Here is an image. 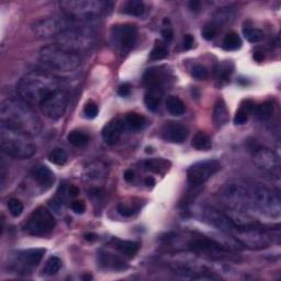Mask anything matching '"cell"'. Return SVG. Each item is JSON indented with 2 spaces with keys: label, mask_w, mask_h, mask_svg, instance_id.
I'll list each match as a JSON object with an SVG mask.
<instances>
[{
  "label": "cell",
  "mask_w": 281,
  "mask_h": 281,
  "mask_svg": "<svg viewBox=\"0 0 281 281\" xmlns=\"http://www.w3.org/2000/svg\"><path fill=\"white\" fill-rule=\"evenodd\" d=\"M0 122L31 136L39 134L41 131L40 119L24 100H3L0 105Z\"/></svg>",
  "instance_id": "cell-1"
},
{
  "label": "cell",
  "mask_w": 281,
  "mask_h": 281,
  "mask_svg": "<svg viewBox=\"0 0 281 281\" xmlns=\"http://www.w3.org/2000/svg\"><path fill=\"white\" fill-rule=\"evenodd\" d=\"M62 88V82L52 74L42 71H32L21 78L17 91L21 100L29 104H40L45 97Z\"/></svg>",
  "instance_id": "cell-2"
},
{
  "label": "cell",
  "mask_w": 281,
  "mask_h": 281,
  "mask_svg": "<svg viewBox=\"0 0 281 281\" xmlns=\"http://www.w3.org/2000/svg\"><path fill=\"white\" fill-rule=\"evenodd\" d=\"M0 146L6 155L16 159H27L36 152L32 136L0 122Z\"/></svg>",
  "instance_id": "cell-3"
},
{
  "label": "cell",
  "mask_w": 281,
  "mask_h": 281,
  "mask_svg": "<svg viewBox=\"0 0 281 281\" xmlns=\"http://www.w3.org/2000/svg\"><path fill=\"white\" fill-rule=\"evenodd\" d=\"M62 13L74 24L98 19L101 16H107L111 12L113 4L100 0H65L59 2Z\"/></svg>",
  "instance_id": "cell-4"
},
{
  "label": "cell",
  "mask_w": 281,
  "mask_h": 281,
  "mask_svg": "<svg viewBox=\"0 0 281 281\" xmlns=\"http://www.w3.org/2000/svg\"><path fill=\"white\" fill-rule=\"evenodd\" d=\"M40 63L48 70L67 73L77 70L80 65L79 54L74 53L57 44L48 45L40 50Z\"/></svg>",
  "instance_id": "cell-5"
},
{
  "label": "cell",
  "mask_w": 281,
  "mask_h": 281,
  "mask_svg": "<svg viewBox=\"0 0 281 281\" xmlns=\"http://www.w3.org/2000/svg\"><path fill=\"white\" fill-rule=\"evenodd\" d=\"M95 41L96 34L89 26L73 25L57 36L56 44L74 53L80 54L93 48Z\"/></svg>",
  "instance_id": "cell-6"
},
{
  "label": "cell",
  "mask_w": 281,
  "mask_h": 281,
  "mask_svg": "<svg viewBox=\"0 0 281 281\" xmlns=\"http://www.w3.org/2000/svg\"><path fill=\"white\" fill-rule=\"evenodd\" d=\"M236 241L250 250H264L273 243V235L258 223L245 228H233L231 233Z\"/></svg>",
  "instance_id": "cell-7"
},
{
  "label": "cell",
  "mask_w": 281,
  "mask_h": 281,
  "mask_svg": "<svg viewBox=\"0 0 281 281\" xmlns=\"http://www.w3.org/2000/svg\"><path fill=\"white\" fill-rule=\"evenodd\" d=\"M221 199L229 210L247 212L253 209L252 188L243 182L228 183L221 192Z\"/></svg>",
  "instance_id": "cell-8"
},
{
  "label": "cell",
  "mask_w": 281,
  "mask_h": 281,
  "mask_svg": "<svg viewBox=\"0 0 281 281\" xmlns=\"http://www.w3.org/2000/svg\"><path fill=\"white\" fill-rule=\"evenodd\" d=\"M187 247L195 254L208 257L214 260L233 259L235 254L222 244L204 235H193L187 243Z\"/></svg>",
  "instance_id": "cell-9"
},
{
  "label": "cell",
  "mask_w": 281,
  "mask_h": 281,
  "mask_svg": "<svg viewBox=\"0 0 281 281\" xmlns=\"http://www.w3.org/2000/svg\"><path fill=\"white\" fill-rule=\"evenodd\" d=\"M253 209L269 218H279L281 214V199L279 193L266 187L252 188Z\"/></svg>",
  "instance_id": "cell-10"
},
{
  "label": "cell",
  "mask_w": 281,
  "mask_h": 281,
  "mask_svg": "<svg viewBox=\"0 0 281 281\" xmlns=\"http://www.w3.org/2000/svg\"><path fill=\"white\" fill-rule=\"evenodd\" d=\"M75 25L72 20L68 19L65 15H55L43 18L36 21L32 26V32L38 39H49V38H57V36Z\"/></svg>",
  "instance_id": "cell-11"
},
{
  "label": "cell",
  "mask_w": 281,
  "mask_h": 281,
  "mask_svg": "<svg viewBox=\"0 0 281 281\" xmlns=\"http://www.w3.org/2000/svg\"><path fill=\"white\" fill-rule=\"evenodd\" d=\"M55 228V219L51 212L40 206L32 212L25 224L24 231L32 236H48Z\"/></svg>",
  "instance_id": "cell-12"
},
{
  "label": "cell",
  "mask_w": 281,
  "mask_h": 281,
  "mask_svg": "<svg viewBox=\"0 0 281 281\" xmlns=\"http://www.w3.org/2000/svg\"><path fill=\"white\" fill-rule=\"evenodd\" d=\"M70 95L64 88H59L45 97L39 107L45 117L51 120H57L64 116Z\"/></svg>",
  "instance_id": "cell-13"
},
{
  "label": "cell",
  "mask_w": 281,
  "mask_h": 281,
  "mask_svg": "<svg viewBox=\"0 0 281 281\" xmlns=\"http://www.w3.org/2000/svg\"><path fill=\"white\" fill-rule=\"evenodd\" d=\"M221 168V164L216 159H206L191 165L187 170L188 182L192 187L201 186L206 180L218 173Z\"/></svg>",
  "instance_id": "cell-14"
},
{
  "label": "cell",
  "mask_w": 281,
  "mask_h": 281,
  "mask_svg": "<svg viewBox=\"0 0 281 281\" xmlns=\"http://www.w3.org/2000/svg\"><path fill=\"white\" fill-rule=\"evenodd\" d=\"M111 40L114 47L122 52L130 51L136 42L137 29L134 25L124 24L111 27Z\"/></svg>",
  "instance_id": "cell-15"
},
{
  "label": "cell",
  "mask_w": 281,
  "mask_h": 281,
  "mask_svg": "<svg viewBox=\"0 0 281 281\" xmlns=\"http://www.w3.org/2000/svg\"><path fill=\"white\" fill-rule=\"evenodd\" d=\"M253 160L258 168L269 174L279 175L280 159L279 156L273 150L266 149V147L257 149L253 155Z\"/></svg>",
  "instance_id": "cell-16"
},
{
  "label": "cell",
  "mask_w": 281,
  "mask_h": 281,
  "mask_svg": "<svg viewBox=\"0 0 281 281\" xmlns=\"http://www.w3.org/2000/svg\"><path fill=\"white\" fill-rule=\"evenodd\" d=\"M45 254V250L43 248H30V250H25L18 252L15 255V260L13 265L18 269H27L33 268L38 266Z\"/></svg>",
  "instance_id": "cell-17"
},
{
  "label": "cell",
  "mask_w": 281,
  "mask_h": 281,
  "mask_svg": "<svg viewBox=\"0 0 281 281\" xmlns=\"http://www.w3.org/2000/svg\"><path fill=\"white\" fill-rule=\"evenodd\" d=\"M202 218L205 221L206 223L213 225L214 228L221 230L222 232H225L230 234L233 229L232 222L230 221L229 216L220 212L219 210L213 208H205L202 211Z\"/></svg>",
  "instance_id": "cell-18"
},
{
  "label": "cell",
  "mask_w": 281,
  "mask_h": 281,
  "mask_svg": "<svg viewBox=\"0 0 281 281\" xmlns=\"http://www.w3.org/2000/svg\"><path fill=\"white\" fill-rule=\"evenodd\" d=\"M188 134L189 132L187 128L182 126V124L176 122L166 123L162 128V131H160V135H162L165 141L170 143H177V144L185 142L187 140Z\"/></svg>",
  "instance_id": "cell-19"
},
{
  "label": "cell",
  "mask_w": 281,
  "mask_h": 281,
  "mask_svg": "<svg viewBox=\"0 0 281 281\" xmlns=\"http://www.w3.org/2000/svg\"><path fill=\"white\" fill-rule=\"evenodd\" d=\"M126 123L122 119H114L110 121L107 126L102 128V139L108 145L117 144L120 137L123 134Z\"/></svg>",
  "instance_id": "cell-20"
},
{
  "label": "cell",
  "mask_w": 281,
  "mask_h": 281,
  "mask_svg": "<svg viewBox=\"0 0 281 281\" xmlns=\"http://www.w3.org/2000/svg\"><path fill=\"white\" fill-rule=\"evenodd\" d=\"M31 176L34 180L42 187L44 190H48L54 185L55 175L47 165L38 164L32 167Z\"/></svg>",
  "instance_id": "cell-21"
},
{
  "label": "cell",
  "mask_w": 281,
  "mask_h": 281,
  "mask_svg": "<svg viewBox=\"0 0 281 281\" xmlns=\"http://www.w3.org/2000/svg\"><path fill=\"white\" fill-rule=\"evenodd\" d=\"M84 176L87 181L94 183V185L101 183L107 177V168L101 162H94L85 168Z\"/></svg>",
  "instance_id": "cell-22"
},
{
  "label": "cell",
  "mask_w": 281,
  "mask_h": 281,
  "mask_svg": "<svg viewBox=\"0 0 281 281\" xmlns=\"http://www.w3.org/2000/svg\"><path fill=\"white\" fill-rule=\"evenodd\" d=\"M100 265L107 269L111 270H124L128 267L127 262L121 257L112 254L107 251H100L98 255Z\"/></svg>",
  "instance_id": "cell-23"
},
{
  "label": "cell",
  "mask_w": 281,
  "mask_h": 281,
  "mask_svg": "<svg viewBox=\"0 0 281 281\" xmlns=\"http://www.w3.org/2000/svg\"><path fill=\"white\" fill-rule=\"evenodd\" d=\"M111 244L114 250H117L120 254H122L123 256L128 258L134 257L140 248L139 244L135 242L124 241V239H119V238H112Z\"/></svg>",
  "instance_id": "cell-24"
},
{
  "label": "cell",
  "mask_w": 281,
  "mask_h": 281,
  "mask_svg": "<svg viewBox=\"0 0 281 281\" xmlns=\"http://www.w3.org/2000/svg\"><path fill=\"white\" fill-rule=\"evenodd\" d=\"M144 81L151 91L158 94V91L162 89L164 84V77L157 68H151L144 74Z\"/></svg>",
  "instance_id": "cell-25"
},
{
  "label": "cell",
  "mask_w": 281,
  "mask_h": 281,
  "mask_svg": "<svg viewBox=\"0 0 281 281\" xmlns=\"http://www.w3.org/2000/svg\"><path fill=\"white\" fill-rule=\"evenodd\" d=\"M143 167L145 170L155 174H164L170 167V163L164 158H151L143 162Z\"/></svg>",
  "instance_id": "cell-26"
},
{
  "label": "cell",
  "mask_w": 281,
  "mask_h": 281,
  "mask_svg": "<svg viewBox=\"0 0 281 281\" xmlns=\"http://www.w3.org/2000/svg\"><path fill=\"white\" fill-rule=\"evenodd\" d=\"M213 120L218 127H223L229 121V110L223 100H219L214 105Z\"/></svg>",
  "instance_id": "cell-27"
},
{
  "label": "cell",
  "mask_w": 281,
  "mask_h": 281,
  "mask_svg": "<svg viewBox=\"0 0 281 281\" xmlns=\"http://www.w3.org/2000/svg\"><path fill=\"white\" fill-rule=\"evenodd\" d=\"M166 109L173 116H181L186 111V105L176 96H169L166 100Z\"/></svg>",
  "instance_id": "cell-28"
},
{
  "label": "cell",
  "mask_w": 281,
  "mask_h": 281,
  "mask_svg": "<svg viewBox=\"0 0 281 281\" xmlns=\"http://www.w3.org/2000/svg\"><path fill=\"white\" fill-rule=\"evenodd\" d=\"M122 12L132 17H141L144 15L145 6L142 1L131 0V1H128L123 4Z\"/></svg>",
  "instance_id": "cell-29"
},
{
  "label": "cell",
  "mask_w": 281,
  "mask_h": 281,
  "mask_svg": "<svg viewBox=\"0 0 281 281\" xmlns=\"http://www.w3.org/2000/svg\"><path fill=\"white\" fill-rule=\"evenodd\" d=\"M191 145L198 151H209L212 147V142L210 136L205 134L204 132H198L197 134L193 136Z\"/></svg>",
  "instance_id": "cell-30"
},
{
  "label": "cell",
  "mask_w": 281,
  "mask_h": 281,
  "mask_svg": "<svg viewBox=\"0 0 281 281\" xmlns=\"http://www.w3.org/2000/svg\"><path fill=\"white\" fill-rule=\"evenodd\" d=\"M124 123H126V127H128L130 130L139 131L144 127L145 118L139 113L132 112L128 113L126 119H124Z\"/></svg>",
  "instance_id": "cell-31"
},
{
  "label": "cell",
  "mask_w": 281,
  "mask_h": 281,
  "mask_svg": "<svg viewBox=\"0 0 281 281\" xmlns=\"http://www.w3.org/2000/svg\"><path fill=\"white\" fill-rule=\"evenodd\" d=\"M67 140L73 146L84 147L85 145L88 144L89 135L82 131L75 130V131H72L70 134H68Z\"/></svg>",
  "instance_id": "cell-32"
},
{
  "label": "cell",
  "mask_w": 281,
  "mask_h": 281,
  "mask_svg": "<svg viewBox=\"0 0 281 281\" xmlns=\"http://www.w3.org/2000/svg\"><path fill=\"white\" fill-rule=\"evenodd\" d=\"M62 267V260L56 256L50 257L43 267V274L45 276L56 275Z\"/></svg>",
  "instance_id": "cell-33"
},
{
  "label": "cell",
  "mask_w": 281,
  "mask_h": 281,
  "mask_svg": "<svg viewBox=\"0 0 281 281\" xmlns=\"http://www.w3.org/2000/svg\"><path fill=\"white\" fill-rule=\"evenodd\" d=\"M242 47V40L235 32H230L223 40V48L227 51H235Z\"/></svg>",
  "instance_id": "cell-34"
},
{
  "label": "cell",
  "mask_w": 281,
  "mask_h": 281,
  "mask_svg": "<svg viewBox=\"0 0 281 281\" xmlns=\"http://www.w3.org/2000/svg\"><path fill=\"white\" fill-rule=\"evenodd\" d=\"M243 34L245 36V39L251 43H258L260 41L264 40L265 34L264 32L259 29H256V27H244L243 29Z\"/></svg>",
  "instance_id": "cell-35"
},
{
  "label": "cell",
  "mask_w": 281,
  "mask_h": 281,
  "mask_svg": "<svg viewBox=\"0 0 281 281\" xmlns=\"http://www.w3.org/2000/svg\"><path fill=\"white\" fill-rule=\"evenodd\" d=\"M49 159H50L51 163H53L55 165H58V166H63V165L66 164L67 159H68V155H67L65 150L55 149L50 153Z\"/></svg>",
  "instance_id": "cell-36"
},
{
  "label": "cell",
  "mask_w": 281,
  "mask_h": 281,
  "mask_svg": "<svg viewBox=\"0 0 281 281\" xmlns=\"http://www.w3.org/2000/svg\"><path fill=\"white\" fill-rule=\"evenodd\" d=\"M274 110H275V108H274L273 102H269V101H267V102H264V103H261L260 105H258L255 111L257 113L258 118H259L260 120H268L273 117Z\"/></svg>",
  "instance_id": "cell-37"
},
{
  "label": "cell",
  "mask_w": 281,
  "mask_h": 281,
  "mask_svg": "<svg viewBox=\"0 0 281 281\" xmlns=\"http://www.w3.org/2000/svg\"><path fill=\"white\" fill-rule=\"evenodd\" d=\"M168 56V49L165 44L157 42L154 47L153 51L151 52L150 58L152 61H160V59H164L165 57Z\"/></svg>",
  "instance_id": "cell-38"
},
{
  "label": "cell",
  "mask_w": 281,
  "mask_h": 281,
  "mask_svg": "<svg viewBox=\"0 0 281 281\" xmlns=\"http://www.w3.org/2000/svg\"><path fill=\"white\" fill-rule=\"evenodd\" d=\"M144 102L147 109L151 110V111H156V110L158 109L159 103H160V96L157 93H153V91H151V93L145 95Z\"/></svg>",
  "instance_id": "cell-39"
},
{
  "label": "cell",
  "mask_w": 281,
  "mask_h": 281,
  "mask_svg": "<svg viewBox=\"0 0 281 281\" xmlns=\"http://www.w3.org/2000/svg\"><path fill=\"white\" fill-rule=\"evenodd\" d=\"M65 185H63L59 187L57 195L55 196L52 200H51L50 204L55 210H61L64 208V204H65Z\"/></svg>",
  "instance_id": "cell-40"
},
{
  "label": "cell",
  "mask_w": 281,
  "mask_h": 281,
  "mask_svg": "<svg viewBox=\"0 0 281 281\" xmlns=\"http://www.w3.org/2000/svg\"><path fill=\"white\" fill-rule=\"evenodd\" d=\"M8 210L12 216L18 218V216H20L22 212H24V204H22V202L19 199L11 198V199L8 201Z\"/></svg>",
  "instance_id": "cell-41"
},
{
  "label": "cell",
  "mask_w": 281,
  "mask_h": 281,
  "mask_svg": "<svg viewBox=\"0 0 281 281\" xmlns=\"http://www.w3.org/2000/svg\"><path fill=\"white\" fill-rule=\"evenodd\" d=\"M99 109L98 105H97L93 101H89L87 102L84 107V114L87 119H95L97 116H98Z\"/></svg>",
  "instance_id": "cell-42"
},
{
  "label": "cell",
  "mask_w": 281,
  "mask_h": 281,
  "mask_svg": "<svg viewBox=\"0 0 281 281\" xmlns=\"http://www.w3.org/2000/svg\"><path fill=\"white\" fill-rule=\"evenodd\" d=\"M192 76L197 78V79L199 80H204L205 78H208L209 73L206 71V68L202 65H196L192 67V71H191Z\"/></svg>",
  "instance_id": "cell-43"
},
{
  "label": "cell",
  "mask_w": 281,
  "mask_h": 281,
  "mask_svg": "<svg viewBox=\"0 0 281 281\" xmlns=\"http://www.w3.org/2000/svg\"><path fill=\"white\" fill-rule=\"evenodd\" d=\"M216 35V27L214 26H205L202 30V36L206 41H211L215 38Z\"/></svg>",
  "instance_id": "cell-44"
},
{
  "label": "cell",
  "mask_w": 281,
  "mask_h": 281,
  "mask_svg": "<svg viewBox=\"0 0 281 281\" xmlns=\"http://www.w3.org/2000/svg\"><path fill=\"white\" fill-rule=\"evenodd\" d=\"M247 119H248V114L244 111V110L239 109L234 117V123L236 124V126H242V124L247 122Z\"/></svg>",
  "instance_id": "cell-45"
},
{
  "label": "cell",
  "mask_w": 281,
  "mask_h": 281,
  "mask_svg": "<svg viewBox=\"0 0 281 281\" xmlns=\"http://www.w3.org/2000/svg\"><path fill=\"white\" fill-rule=\"evenodd\" d=\"M118 211H119V213L123 215V216H127V218H128V216H131L133 214V209L131 208V206H128V204H120L118 205Z\"/></svg>",
  "instance_id": "cell-46"
},
{
  "label": "cell",
  "mask_w": 281,
  "mask_h": 281,
  "mask_svg": "<svg viewBox=\"0 0 281 281\" xmlns=\"http://www.w3.org/2000/svg\"><path fill=\"white\" fill-rule=\"evenodd\" d=\"M72 210L77 214H82L86 211V204L82 201H74L72 204Z\"/></svg>",
  "instance_id": "cell-47"
},
{
  "label": "cell",
  "mask_w": 281,
  "mask_h": 281,
  "mask_svg": "<svg viewBox=\"0 0 281 281\" xmlns=\"http://www.w3.org/2000/svg\"><path fill=\"white\" fill-rule=\"evenodd\" d=\"M162 35H163V39L166 41V42H170V41H172L174 38L173 27L170 26H165L164 29L162 30Z\"/></svg>",
  "instance_id": "cell-48"
},
{
  "label": "cell",
  "mask_w": 281,
  "mask_h": 281,
  "mask_svg": "<svg viewBox=\"0 0 281 281\" xmlns=\"http://www.w3.org/2000/svg\"><path fill=\"white\" fill-rule=\"evenodd\" d=\"M193 43H195V39H193V36L190 34H187L185 38H183L182 47L185 50H190L193 47Z\"/></svg>",
  "instance_id": "cell-49"
},
{
  "label": "cell",
  "mask_w": 281,
  "mask_h": 281,
  "mask_svg": "<svg viewBox=\"0 0 281 281\" xmlns=\"http://www.w3.org/2000/svg\"><path fill=\"white\" fill-rule=\"evenodd\" d=\"M118 94L121 97H128L131 94V86L128 84H123L119 87Z\"/></svg>",
  "instance_id": "cell-50"
},
{
  "label": "cell",
  "mask_w": 281,
  "mask_h": 281,
  "mask_svg": "<svg viewBox=\"0 0 281 281\" xmlns=\"http://www.w3.org/2000/svg\"><path fill=\"white\" fill-rule=\"evenodd\" d=\"M231 73H232V71L229 68L228 64H224V65H222V67H220L219 75L222 78H224V79H228V77L231 75Z\"/></svg>",
  "instance_id": "cell-51"
},
{
  "label": "cell",
  "mask_w": 281,
  "mask_h": 281,
  "mask_svg": "<svg viewBox=\"0 0 281 281\" xmlns=\"http://www.w3.org/2000/svg\"><path fill=\"white\" fill-rule=\"evenodd\" d=\"M241 109L244 110V111H245V112L248 114V113L255 111V110H256V105H255L254 102H253V101L247 100L246 102H245V105H243V107H242Z\"/></svg>",
  "instance_id": "cell-52"
},
{
  "label": "cell",
  "mask_w": 281,
  "mask_h": 281,
  "mask_svg": "<svg viewBox=\"0 0 281 281\" xmlns=\"http://www.w3.org/2000/svg\"><path fill=\"white\" fill-rule=\"evenodd\" d=\"M123 177H124V179H126V181L132 182L133 180H134V172H133L132 169H128V170H126V172H124Z\"/></svg>",
  "instance_id": "cell-53"
},
{
  "label": "cell",
  "mask_w": 281,
  "mask_h": 281,
  "mask_svg": "<svg viewBox=\"0 0 281 281\" xmlns=\"http://www.w3.org/2000/svg\"><path fill=\"white\" fill-rule=\"evenodd\" d=\"M200 6H201V3L200 1H198V0H192V1L189 2V7H190L192 11H196V12L199 11Z\"/></svg>",
  "instance_id": "cell-54"
},
{
  "label": "cell",
  "mask_w": 281,
  "mask_h": 281,
  "mask_svg": "<svg viewBox=\"0 0 281 281\" xmlns=\"http://www.w3.org/2000/svg\"><path fill=\"white\" fill-rule=\"evenodd\" d=\"M68 193H70V195H71L72 197H76V196L78 195V193H79V190H78L77 187L71 186V188L68 189Z\"/></svg>",
  "instance_id": "cell-55"
},
{
  "label": "cell",
  "mask_w": 281,
  "mask_h": 281,
  "mask_svg": "<svg viewBox=\"0 0 281 281\" xmlns=\"http://www.w3.org/2000/svg\"><path fill=\"white\" fill-rule=\"evenodd\" d=\"M85 238L87 239V241L93 242V241H96V239L98 238V236H97V235L94 233H88V234L85 235Z\"/></svg>",
  "instance_id": "cell-56"
},
{
  "label": "cell",
  "mask_w": 281,
  "mask_h": 281,
  "mask_svg": "<svg viewBox=\"0 0 281 281\" xmlns=\"http://www.w3.org/2000/svg\"><path fill=\"white\" fill-rule=\"evenodd\" d=\"M264 54H262L261 52H255L254 53V59L257 62H261L262 59H264Z\"/></svg>",
  "instance_id": "cell-57"
},
{
  "label": "cell",
  "mask_w": 281,
  "mask_h": 281,
  "mask_svg": "<svg viewBox=\"0 0 281 281\" xmlns=\"http://www.w3.org/2000/svg\"><path fill=\"white\" fill-rule=\"evenodd\" d=\"M145 185H146V186H149V187H153V186L155 185V180H154V178H152V177L146 178V179H145Z\"/></svg>",
  "instance_id": "cell-58"
}]
</instances>
